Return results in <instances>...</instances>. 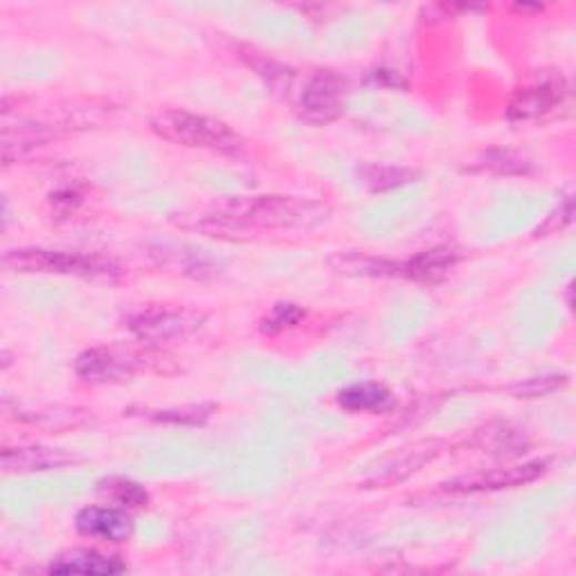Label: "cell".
I'll list each match as a JSON object with an SVG mask.
<instances>
[{
	"mask_svg": "<svg viewBox=\"0 0 576 576\" xmlns=\"http://www.w3.org/2000/svg\"><path fill=\"white\" fill-rule=\"evenodd\" d=\"M332 214L324 203L300 196H239L230 199L214 221L239 230H306L324 223Z\"/></svg>",
	"mask_w": 576,
	"mask_h": 576,
	"instance_id": "6da1fadb",
	"label": "cell"
},
{
	"mask_svg": "<svg viewBox=\"0 0 576 576\" xmlns=\"http://www.w3.org/2000/svg\"><path fill=\"white\" fill-rule=\"evenodd\" d=\"M151 131L162 140L190 149L234 153L243 146L241 135L225 122L183 109H164L155 113L151 118Z\"/></svg>",
	"mask_w": 576,
	"mask_h": 576,
	"instance_id": "7a4b0ae2",
	"label": "cell"
},
{
	"mask_svg": "<svg viewBox=\"0 0 576 576\" xmlns=\"http://www.w3.org/2000/svg\"><path fill=\"white\" fill-rule=\"evenodd\" d=\"M6 266L17 273H50V275H74V277H100L111 280L120 273V269L104 257L98 255H79V253H61V251H43V249H21L10 251L3 257Z\"/></svg>",
	"mask_w": 576,
	"mask_h": 576,
	"instance_id": "3957f363",
	"label": "cell"
},
{
	"mask_svg": "<svg viewBox=\"0 0 576 576\" xmlns=\"http://www.w3.org/2000/svg\"><path fill=\"white\" fill-rule=\"evenodd\" d=\"M203 317L194 311H176V309H162L151 306L144 311H138L129 317V329L146 343H172L188 338L201 326Z\"/></svg>",
	"mask_w": 576,
	"mask_h": 576,
	"instance_id": "277c9868",
	"label": "cell"
},
{
	"mask_svg": "<svg viewBox=\"0 0 576 576\" xmlns=\"http://www.w3.org/2000/svg\"><path fill=\"white\" fill-rule=\"evenodd\" d=\"M345 111V81L332 70H320L300 98V115L311 124H329Z\"/></svg>",
	"mask_w": 576,
	"mask_h": 576,
	"instance_id": "5b68a950",
	"label": "cell"
},
{
	"mask_svg": "<svg viewBox=\"0 0 576 576\" xmlns=\"http://www.w3.org/2000/svg\"><path fill=\"white\" fill-rule=\"evenodd\" d=\"M543 473H545V462H527V464H516V466L488 468V471H477L471 475L453 477L442 484V491L455 493V496H466V493L516 488V486L538 479Z\"/></svg>",
	"mask_w": 576,
	"mask_h": 576,
	"instance_id": "8992f818",
	"label": "cell"
},
{
	"mask_svg": "<svg viewBox=\"0 0 576 576\" xmlns=\"http://www.w3.org/2000/svg\"><path fill=\"white\" fill-rule=\"evenodd\" d=\"M567 93H569V87L560 74L536 81V84L521 89L512 98L507 115L512 122H534V120L547 118L558 107H563V102L567 100Z\"/></svg>",
	"mask_w": 576,
	"mask_h": 576,
	"instance_id": "52a82bcc",
	"label": "cell"
},
{
	"mask_svg": "<svg viewBox=\"0 0 576 576\" xmlns=\"http://www.w3.org/2000/svg\"><path fill=\"white\" fill-rule=\"evenodd\" d=\"M439 453H442L439 439H426V442H417L413 446H405L398 453H394L387 462H383L365 479V488H378V486L383 488V486L398 484V482L407 479L410 475L422 471L426 464H431Z\"/></svg>",
	"mask_w": 576,
	"mask_h": 576,
	"instance_id": "ba28073f",
	"label": "cell"
},
{
	"mask_svg": "<svg viewBox=\"0 0 576 576\" xmlns=\"http://www.w3.org/2000/svg\"><path fill=\"white\" fill-rule=\"evenodd\" d=\"M79 534L102 538L109 543H124L133 534V523L127 512L115 507H87L77 514L74 521Z\"/></svg>",
	"mask_w": 576,
	"mask_h": 576,
	"instance_id": "9c48e42d",
	"label": "cell"
},
{
	"mask_svg": "<svg viewBox=\"0 0 576 576\" xmlns=\"http://www.w3.org/2000/svg\"><path fill=\"white\" fill-rule=\"evenodd\" d=\"M74 457L46 446H19L6 448L0 455V466L6 473H37V471H54L72 464Z\"/></svg>",
	"mask_w": 576,
	"mask_h": 576,
	"instance_id": "30bf717a",
	"label": "cell"
},
{
	"mask_svg": "<svg viewBox=\"0 0 576 576\" xmlns=\"http://www.w3.org/2000/svg\"><path fill=\"white\" fill-rule=\"evenodd\" d=\"M455 264H457V253L453 249H446V245H437V249L422 251L413 260L398 264V275L437 284L453 271Z\"/></svg>",
	"mask_w": 576,
	"mask_h": 576,
	"instance_id": "8fae6325",
	"label": "cell"
},
{
	"mask_svg": "<svg viewBox=\"0 0 576 576\" xmlns=\"http://www.w3.org/2000/svg\"><path fill=\"white\" fill-rule=\"evenodd\" d=\"M74 370L79 378L91 381V383H109V381H120L131 374L129 361L118 356L115 352L109 350H89L81 354L74 363Z\"/></svg>",
	"mask_w": 576,
	"mask_h": 576,
	"instance_id": "7c38bea8",
	"label": "cell"
},
{
	"mask_svg": "<svg viewBox=\"0 0 576 576\" xmlns=\"http://www.w3.org/2000/svg\"><path fill=\"white\" fill-rule=\"evenodd\" d=\"M127 565L111 558L102 556L91 549H72L68 554H61L52 565L50 572L54 574H93V576H113L124 572Z\"/></svg>",
	"mask_w": 576,
	"mask_h": 576,
	"instance_id": "4fadbf2b",
	"label": "cell"
},
{
	"mask_svg": "<svg viewBox=\"0 0 576 576\" xmlns=\"http://www.w3.org/2000/svg\"><path fill=\"white\" fill-rule=\"evenodd\" d=\"M98 491L102 493V496L115 501L118 505H124V507H144L149 503V493L142 484L129 479V477H104L98 482Z\"/></svg>",
	"mask_w": 576,
	"mask_h": 576,
	"instance_id": "5bb4252c",
	"label": "cell"
},
{
	"mask_svg": "<svg viewBox=\"0 0 576 576\" xmlns=\"http://www.w3.org/2000/svg\"><path fill=\"white\" fill-rule=\"evenodd\" d=\"M473 172H491L501 176H518L529 174L532 162L514 151H486L477 162Z\"/></svg>",
	"mask_w": 576,
	"mask_h": 576,
	"instance_id": "9a60e30c",
	"label": "cell"
},
{
	"mask_svg": "<svg viewBox=\"0 0 576 576\" xmlns=\"http://www.w3.org/2000/svg\"><path fill=\"white\" fill-rule=\"evenodd\" d=\"M338 401L347 410H385L392 403V394L383 385L363 383L341 392Z\"/></svg>",
	"mask_w": 576,
	"mask_h": 576,
	"instance_id": "2e32d148",
	"label": "cell"
},
{
	"mask_svg": "<svg viewBox=\"0 0 576 576\" xmlns=\"http://www.w3.org/2000/svg\"><path fill=\"white\" fill-rule=\"evenodd\" d=\"M363 176V183L372 190V192H387V190H394V188H401V185H407L413 183L417 179V174L413 170H403V168H376V164H372V168H365L361 172Z\"/></svg>",
	"mask_w": 576,
	"mask_h": 576,
	"instance_id": "e0dca14e",
	"label": "cell"
},
{
	"mask_svg": "<svg viewBox=\"0 0 576 576\" xmlns=\"http://www.w3.org/2000/svg\"><path fill=\"white\" fill-rule=\"evenodd\" d=\"M302 315H304V311L297 304L282 302V304L273 306V311L262 320V332L269 336L282 334V332H286V329L295 326L302 320Z\"/></svg>",
	"mask_w": 576,
	"mask_h": 576,
	"instance_id": "ac0fdd59",
	"label": "cell"
},
{
	"mask_svg": "<svg viewBox=\"0 0 576 576\" xmlns=\"http://www.w3.org/2000/svg\"><path fill=\"white\" fill-rule=\"evenodd\" d=\"M567 383L565 374H547V376H536L529 378L525 383H518L512 387V394L516 398H538V396H547L554 394L556 390H560Z\"/></svg>",
	"mask_w": 576,
	"mask_h": 576,
	"instance_id": "d6986e66",
	"label": "cell"
},
{
	"mask_svg": "<svg viewBox=\"0 0 576 576\" xmlns=\"http://www.w3.org/2000/svg\"><path fill=\"white\" fill-rule=\"evenodd\" d=\"M572 221V199H567L563 205H558V210L545 221V225L540 228V232H556L563 225H567Z\"/></svg>",
	"mask_w": 576,
	"mask_h": 576,
	"instance_id": "ffe728a7",
	"label": "cell"
}]
</instances>
